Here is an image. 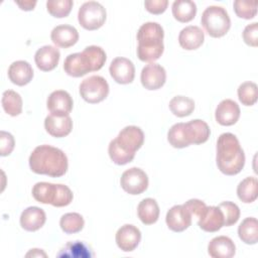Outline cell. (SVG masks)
<instances>
[{
  "label": "cell",
  "instance_id": "obj_1",
  "mask_svg": "<svg viewBox=\"0 0 258 258\" xmlns=\"http://www.w3.org/2000/svg\"><path fill=\"white\" fill-rule=\"evenodd\" d=\"M30 169L37 174L62 176L68 170V157L62 150L50 145H39L29 156Z\"/></svg>",
  "mask_w": 258,
  "mask_h": 258
},
{
  "label": "cell",
  "instance_id": "obj_2",
  "mask_svg": "<svg viewBox=\"0 0 258 258\" xmlns=\"http://www.w3.org/2000/svg\"><path fill=\"white\" fill-rule=\"evenodd\" d=\"M144 133L137 126H126L108 147L111 160L118 165H124L134 159L135 152L143 145Z\"/></svg>",
  "mask_w": 258,
  "mask_h": 258
},
{
  "label": "cell",
  "instance_id": "obj_3",
  "mask_svg": "<svg viewBox=\"0 0 258 258\" xmlns=\"http://www.w3.org/2000/svg\"><path fill=\"white\" fill-rule=\"evenodd\" d=\"M217 166L226 175L238 174L244 167L245 154L238 138L232 133H223L217 141Z\"/></svg>",
  "mask_w": 258,
  "mask_h": 258
},
{
  "label": "cell",
  "instance_id": "obj_4",
  "mask_svg": "<svg viewBox=\"0 0 258 258\" xmlns=\"http://www.w3.org/2000/svg\"><path fill=\"white\" fill-rule=\"evenodd\" d=\"M106 59V52L102 47L90 45L82 52L69 54L63 61V70L69 76L80 78L90 72L101 70Z\"/></svg>",
  "mask_w": 258,
  "mask_h": 258
},
{
  "label": "cell",
  "instance_id": "obj_5",
  "mask_svg": "<svg viewBox=\"0 0 258 258\" xmlns=\"http://www.w3.org/2000/svg\"><path fill=\"white\" fill-rule=\"evenodd\" d=\"M163 28L157 22H146L137 32V55L142 61L157 60L164 50Z\"/></svg>",
  "mask_w": 258,
  "mask_h": 258
},
{
  "label": "cell",
  "instance_id": "obj_6",
  "mask_svg": "<svg viewBox=\"0 0 258 258\" xmlns=\"http://www.w3.org/2000/svg\"><path fill=\"white\" fill-rule=\"evenodd\" d=\"M207 33L215 38L224 36L231 27L228 12L221 6H209L205 9L201 19Z\"/></svg>",
  "mask_w": 258,
  "mask_h": 258
},
{
  "label": "cell",
  "instance_id": "obj_7",
  "mask_svg": "<svg viewBox=\"0 0 258 258\" xmlns=\"http://www.w3.org/2000/svg\"><path fill=\"white\" fill-rule=\"evenodd\" d=\"M106 9L96 1L85 2L79 9L78 20L80 25L87 30H96L106 21Z\"/></svg>",
  "mask_w": 258,
  "mask_h": 258
},
{
  "label": "cell",
  "instance_id": "obj_8",
  "mask_svg": "<svg viewBox=\"0 0 258 258\" xmlns=\"http://www.w3.org/2000/svg\"><path fill=\"white\" fill-rule=\"evenodd\" d=\"M81 97L90 104H97L105 100L109 94V85L101 76H91L80 85Z\"/></svg>",
  "mask_w": 258,
  "mask_h": 258
},
{
  "label": "cell",
  "instance_id": "obj_9",
  "mask_svg": "<svg viewBox=\"0 0 258 258\" xmlns=\"http://www.w3.org/2000/svg\"><path fill=\"white\" fill-rule=\"evenodd\" d=\"M121 187L129 195H140L147 189L148 176L138 167L125 170L120 178Z\"/></svg>",
  "mask_w": 258,
  "mask_h": 258
},
{
  "label": "cell",
  "instance_id": "obj_10",
  "mask_svg": "<svg viewBox=\"0 0 258 258\" xmlns=\"http://www.w3.org/2000/svg\"><path fill=\"white\" fill-rule=\"evenodd\" d=\"M109 72L113 80L122 85L132 83L135 77L134 64L126 57L114 58L110 64Z\"/></svg>",
  "mask_w": 258,
  "mask_h": 258
},
{
  "label": "cell",
  "instance_id": "obj_11",
  "mask_svg": "<svg viewBox=\"0 0 258 258\" xmlns=\"http://www.w3.org/2000/svg\"><path fill=\"white\" fill-rule=\"evenodd\" d=\"M140 79L145 89L150 91L158 90L166 81V72L160 64L151 62L142 69Z\"/></svg>",
  "mask_w": 258,
  "mask_h": 258
},
{
  "label": "cell",
  "instance_id": "obj_12",
  "mask_svg": "<svg viewBox=\"0 0 258 258\" xmlns=\"http://www.w3.org/2000/svg\"><path fill=\"white\" fill-rule=\"evenodd\" d=\"M165 221L171 231L179 233L191 225V214L183 205H176L168 210Z\"/></svg>",
  "mask_w": 258,
  "mask_h": 258
},
{
  "label": "cell",
  "instance_id": "obj_13",
  "mask_svg": "<svg viewBox=\"0 0 258 258\" xmlns=\"http://www.w3.org/2000/svg\"><path fill=\"white\" fill-rule=\"evenodd\" d=\"M73 99L67 91L57 90L52 92L46 101V106L51 115L69 116L73 110Z\"/></svg>",
  "mask_w": 258,
  "mask_h": 258
},
{
  "label": "cell",
  "instance_id": "obj_14",
  "mask_svg": "<svg viewBox=\"0 0 258 258\" xmlns=\"http://www.w3.org/2000/svg\"><path fill=\"white\" fill-rule=\"evenodd\" d=\"M141 240L140 230L130 224H126L118 229L116 233L117 246L124 252L135 250Z\"/></svg>",
  "mask_w": 258,
  "mask_h": 258
},
{
  "label": "cell",
  "instance_id": "obj_15",
  "mask_svg": "<svg viewBox=\"0 0 258 258\" xmlns=\"http://www.w3.org/2000/svg\"><path fill=\"white\" fill-rule=\"evenodd\" d=\"M198 218V225L205 232L214 233L224 226L223 214L221 210L215 206H207Z\"/></svg>",
  "mask_w": 258,
  "mask_h": 258
},
{
  "label": "cell",
  "instance_id": "obj_16",
  "mask_svg": "<svg viewBox=\"0 0 258 258\" xmlns=\"http://www.w3.org/2000/svg\"><path fill=\"white\" fill-rule=\"evenodd\" d=\"M240 117V108L239 105L231 100L225 99L219 103L216 108L215 118L216 121L223 126L234 125Z\"/></svg>",
  "mask_w": 258,
  "mask_h": 258
},
{
  "label": "cell",
  "instance_id": "obj_17",
  "mask_svg": "<svg viewBox=\"0 0 258 258\" xmlns=\"http://www.w3.org/2000/svg\"><path fill=\"white\" fill-rule=\"evenodd\" d=\"M59 50L52 45H44L38 48L34 54L36 67L42 72H49L55 69L59 61Z\"/></svg>",
  "mask_w": 258,
  "mask_h": 258
},
{
  "label": "cell",
  "instance_id": "obj_18",
  "mask_svg": "<svg viewBox=\"0 0 258 258\" xmlns=\"http://www.w3.org/2000/svg\"><path fill=\"white\" fill-rule=\"evenodd\" d=\"M50 38L56 46L68 48L77 43L79 40V32L72 25H57L51 30Z\"/></svg>",
  "mask_w": 258,
  "mask_h": 258
},
{
  "label": "cell",
  "instance_id": "obj_19",
  "mask_svg": "<svg viewBox=\"0 0 258 258\" xmlns=\"http://www.w3.org/2000/svg\"><path fill=\"white\" fill-rule=\"evenodd\" d=\"M44 127L51 136L61 138L71 133L73 121L70 116H55L50 114L44 120Z\"/></svg>",
  "mask_w": 258,
  "mask_h": 258
},
{
  "label": "cell",
  "instance_id": "obj_20",
  "mask_svg": "<svg viewBox=\"0 0 258 258\" xmlns=\"http://www.w3.org/2000/svg\"><path fill=\"white\" fill-rule=\"evenodd\" d=\"M184 132L189 145L205 143L211 134V130L208 124L200 119L184 123Z\"/></svg>",
  "mask_w": 258,
  "mask_h": 258
},
{
  "label": "cell",
  "instance_id": "obj_21",
  "mask_svg": "<svg viewBox=\"0 0 258 258\" xmlns=\"http://www.w3.org/2000/svg\"><path fill=\"white\" fill-rule=\"evenodd\" d=\"M208 253L213 258H231L236 253V246L227 236H218L208 245Z\"/></svg>",
  "mask_w": 258,
  "mask_h": 258
},
{
  "label": "cell",
  "instance_id": "obj_22",
  "mask_svg": "<svg viewBox=\"0 0 258 258\" xmlns=\"http://www.w3.org/2000/svg\"><path fill=\"white\" fill-rule=\"evenodd\" d=\"M46 216L42 209L38 207H29L25 209L20 216L21 227L29 232L39 230L45 223Z\"/></svg>",
  "mask_w": 258,
  "mask_h": 258
},
{
  "label": "cell",
  "instance_id": "obj_23",
  "mask_svg": "<svg viewBox=\"0 0 258 258\" xmlns=\"http://www.w3.org/2000/svg\"><path fill=\"white\" fill-rule=\"evenodd\" d=\"M205 40L204 31L196 25H189L181 29L178 35L179 45L186 49L192 50L199 48Z\"/></svg>",
  "mask_w": 258,
  "mask_h": 258
},
{
  "label": "cell",
  "instance_id": "obj_24",
  "mask_svg": "<svg viewBox=\"0 0 258 258\" xmlns=\"http://www.w3.org/2000/svg\"><path fill=\"white\" fill-rule=\"evenodd\" d=\"M9 80L17 86H25L33 78V70L29 62L25 60H16L8 69Z\"/></svg>",
  "mask_w": 258,
  "mask_h": 258
},
{
  "label": "cell",
  "instance_id": "obj_25",
  "mask_svg": "<svg viewBox=\"0 0 258 258\" xmlns=\"http://www.w3.org/2000/svg\"><path fill=\"white\" fill-rule=\"evenodd\" d=\"M137 214L144 225H152L156 223L159 218V207L155 200L147 198L139 203Z\"/></svg>",
  "mask_w": 258,
  "mask_h": 258
},
{
  "label": "cell",
  "instance_id": "obj_26",
  "mask_svg": "<svg viewBox=\"0 0 258 258\" xmlns=\"http://www.w3.org/2000/svg\"><path fill=\"white\" fill-rule=\"evenodd\" d=\"M173 17L182 23L191 21L197 14V5L190 0H176L172 4Z\"/></svg>",
  "mask_w": 258,
  "mask_h": 258
},
{
  "label": "cell",
  "instance_id": "obj_27",
  "mask_svg": "<svg viewBox=\"0 0 258 258\" xmlns=\"http://www.w3.org/2000/svg\"><path fill=\"white\" fill-rule=\"evenodd\" d=\"M237 196L245 204L253 203L258 196V181L254 176L244 178L237 186Z\"/></svg>",
  "mask_w": 258,
  "mask_h": 258
},
{
  "label": "cell",
  "instance_id": "obj_28",
  "mask_svg": "<svg viewBox=\"0 0 258 258\" xmlns=\"http://www.w3.org/2000/svg\"><path fill=\"white\" fill-rule=\"evenodd\" d=\"M239 238L248 245H254L258 242V222L256 218L250 217L242 221L238 228Z\"/></svg>",
  "mask_w": 258,
  "mask_h": 258
},
{
  "label": "cell",
  "instance_id": "obj_29",
  "mask_svg": "<svg viewBox=\"0 0 258 258\" xmlns=\"http://www.w3.org/2000/svg\"><path fill=\"white\" fill-rule=\"evenodd\" d=\"M2 107L10 116H18L22 112V99L18 93L7 90L2 95Z\"/></svg>",
  "mask_w": 258,
  "mask_h": 258
},
{
  "label": "cell",
  "instance_id": "obj_30",
  "mask_svg": "<svg viewBox=\"0 0 258 258\" xmlns=\"http://www.w3.org/2000/svg\"><path fill=\"white\" fill-rule=\"evenodd\" d=\"M171 113L177 117H185L195 110V102L190 98L184 96H175L169 102Z\"/></svg>",
  "mask_w": 258,
  "mask_h": 258
},
{
  "label": "cell",
  "instance_id": "obj_31",
  "mask_svg": "<svg viewBox=\"0 0 258 258\" xmlns=\"http://www.w3.org/2000/svg\"><path fill=\"white\" fill-rule=\"evenodd\" d=\"M84 218L78 213L64 214L59 221V226L66 234L78 233L84 228Z\"/></svg>",
  "mask_w": 258,
  "mask_h": 258
},
{
  "label": "cell",
  "instance_id": "obj_32",
  "mask_svg": "<svg viewBox=\"0 0 258 258\" xmlns=\"http://www.w3.org/2000/svg\"><path fill=\"white\" fill-rule=\"evenodd\" d=\"M167 140L174 148H184L189 144L185 137L184 123H176L170 127L167 133Z\"/></svg>",
  "mask_w": 258,
  "mask_h": 258
},
{
  "label": "cell",
  "instance_id": "obj_33",
  "mask_svg": "<svg viewBox=\"0 0 258 258\" xmlns=\"http://www.w3.org/2000/svg\"><path fill=\"white\" fill-rule=\"evenodd\" d=\"M58 257H76V258H87L93 256L90 249L82 242L75 241L69 242L58 253Z\"/></svg>",
  "mask_w": 258,
  "mask_h": 258
},
{
  "label": "cell",
  "instance_id": "obj_34",
  "mask_svg": "<svg viewBox=\"0 0 258 258\" xmlns=\"http://www.w3.org/2000/svg\"><path fill=\"white\" fill-rule=\"evenodd\" d=\"M238 98L245 106H252L257 101V85L253 82L242 83L238 88Z\"/></svg>",
  "mask_w": 258,
  "mask_h": 258
},
{
  "label": "cell",
  "instance_id": "obj_35",
  "mask_svg": "<svg viewBox=\"0 0 258 258\" xmlns=\"http://www.w3.org/2000/svg\"><path fill=\"white\" fill-rule=\"evenodd\" d=\"M73 4L72 0H48L46 2V9L51 16L62 18L70 14Z\"/></svg>",
  "mask_w": 258,
  "mask_h": 258
},
{
  "label": "cell",
  "instance_id": "obj_36",
  "mask_svg": "<svg viewBox=\"0 0 258 258\" xmlns=\"http://www.w3.org/2000/svg\"><path fill=\"white\" fill-rule=\"evenodd\" d=\"M218 208L221 210L224 217V226L229 227L236 224L240 218L239 207L232 202H223Z\"/></svg>",
  "mask_w": 258,
  "mask_h": 258
},
{
  "label": "cell",
  "instance_id": "obj_37",
  "mask_svg": "<svg viewBox=\"0 0 258 258\" xmlns=\"http://www.w3.org/2000/svg\"><path fill=\"white\" fill-rule=\"evenodd\" d=\"M234 11L240 18L252 19L257 13V2L236 0L234 1Z\"/></svg>",
  "mask_w": 258,
  "mask_h": 258
},
{
  "label": "cell",
  "instance_id": "obj_38",
  "mask_svg": "<svg viewBox=\"0 0 258 258\" xmlns=\"http://www.w3.org/2000/svg\"><path fill=\"white\" fill-rule=\"evenodd\" d=\"M73 192L64 184H56V191H55V198L52 203L53 207H66L70 205L73 201Z\"/></svg>",
  "mask_w": 258,
  "mask_h": 258
},
{
  "label": "cell",
  "instance_id": "obj_39",
  "mask_svg": "<svg viewBox=\"0 0 258 258\" xmlns=\"http://www.w3.org/2000/svg\"><path fill=\"white\" fill-rule=\"evenodd\" d=\"M52 183L50 182H37L32 188V197L35 201L41 204H49V192Z\"/></svg>",
  "mask_w": 258,
  "mask_h": 258
},
{
  "label": "cell",
  "instance_id": "obj_40",
  "mask_svg": "<svg viewBox=\"0 0 258 258\" xmlns=\"http://www.w3.org/2000/svg\"><path fill=\"white\" fill-rule=\"evenodd\" d=\"M243 39L246 44L256 47L258 45V23L248 24L243 31Z\"/></svg>",
  "mask_w": 258,
  "mask_h": 258
},
{
  "label": "cell",
  "instance_id": "obj_41",
  "mask_svg": "<svg viewBox=\"0 0 258 258\" xmlns=\"http://www.w3.org/2000/svg\"><path fill=\"white\" fill-rule=\"evenodd\" d=\"M14 138L13 136L5 131L0 132V155L7 156L14 149Z\"/></svg>",
  "mask_w": 258,
  "mask_h": 258
},
{
  "label": "cell",
  "instance_id": "obj_42",
  "mask_svg": "<svg viewBox=\"0 0 258 258\" xmlns=\"http://www.w3.org/2000/svg\"><path fill=\"white\" fill-rule=\"evenodd\" d=\"M168 5L167 0H146L144 2L145 9L151 14H161L163 13Z\"/></svg>",
  "mask_w": 258,
  "mask_h": 258
},
{
  "label": "cell",
  "instance_id": "obj_43",
  "mask_svg": "<svg viewBox=\"0 0 258 258\" xmlns=\"http://www.w3.org/2000/svg\"><path fill=\"white\" fill-rule=\"evenodd\" d=\"M183 206L189 211L191 216H197V217H199L201 213L204 211V209L207 207V205L203 201L198 199L188 200L183 204Z\"/></svg>",
  "mask_w": 258,
  "mask_h": 258
},
{
  "label": "cell",
  "instance_id": "obj_44",
  "mask_svg": "<svg viewBox=\"0 0 258 258\" xmlns=\"http://www.w3.org/2000/svg\"><path fill=\"white\" fill-rule=\"evenodd\" d=\"M15 3L20 7V9L25 11L33 10L36 5V1H15Z\"/></svg>",
  "mask_w": 258,
  "mask_h": 258
},
{
  "label": "cell",
  "instance_id": "obj_45",
  "mask_svg": "<svg viewBox=\"0 0 258 258\" xmlns=\"http://www.w3.org/2000/svg\"><path fill=\"white\" fill-rule=\"evenodd\" d=\"M26 256H27V257H28V256H32V257H34V256H43V257H45L46 254H45L44 252L40 251L39 249H31V251L28 252V253L26 254Z\"/></svg>",
  "mask_w": 258,
  "mask_h": 258
}]
</instances>
